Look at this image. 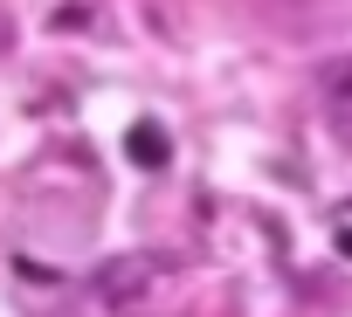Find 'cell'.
<instances>
[{
    "instance_id": "6da1fadb",
    "label": "cell",
    "mask_w": 352,
    "mask_h": 317,
    "mask_svg": "<svg viewBox=\"0 0 352 317\" xmlns=\"http://www.w3.org/2000/svg\"><path fill=\"white\" fill-rule=\"evenodd\" d=\"M131 158L138 166H166V131L159 124H131Z\"/></svg>"
},
{
    "instance_id": "7a4b0ae2",
    "label": "cell",
    "mask_w": 352,
    "mask_h": 317,
    "mask_svg": "<svg viewBox=\"0 0 352 317\" xmlns=\"http://www.w3.org/2000/svg\"><path fill=\"white\" fill-rule=\"evenodd\" d=\"M331 124L352 138V69H338V76H331Z\"/></svg>"
}]
</instances>
